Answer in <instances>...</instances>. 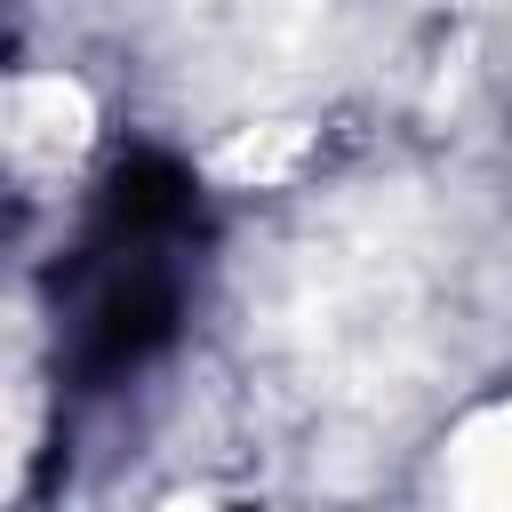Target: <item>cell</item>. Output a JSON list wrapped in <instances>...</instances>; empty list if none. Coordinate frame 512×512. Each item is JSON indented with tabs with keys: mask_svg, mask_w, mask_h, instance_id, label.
Returning a JSON list of instances; mask_svg holds the SVG:
<instances>
[{
	"mask_svg": "<svg viewBox=\"0 0 512 512\" xmlns=\"http://www.w3.org/2000/svg\"><path fill=\"white\" fill-rule=\"evenodd\" d=\"M200 264V184L168 152H128L96 216L56 272V368L80 392H112L136 368H152L192 304Z\"/></svg>",
	"mask_w": 512,
	"mask_h": 512,
	"instance_id": "1",
	"label": "cell"
}]
</instances>
